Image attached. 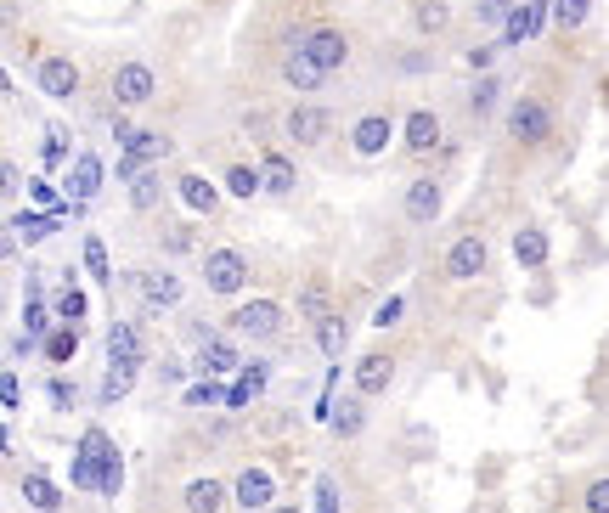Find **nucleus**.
Here are the masks:
<instances>
[{
	"label": "nucleus",
	"mask_w": 609,
	"mask_h": 513,
	"mask_svg": "<svg viewBox=\"0 0 609 513\" xmlns=\"http://www.w3.org/2000/svg\"><path fill=\"white\" fill-rule=\"evenodd\" d=\"M536 34V12L531 0H514V12H508V23H502V46H525Z\"/></svg>",
	"instance_id": "33"
},
{
	"label": "nucleus",
	"mask_w": 609,
	"mask_h": 513,
	"mask_svg": "<svg viewBox=\"0 0 609 513\" xmlns=\"http://www.w3.org/2000/svg\"><path fill=\"white\" fill-rule=\"evenodd\" d=\"M294 311H299V322H328L333 316V282L322 277V271H311V277L299 282V294H294Z\"/></svg>",
	"instance_id": "15"
},
{
	"label": "nucleus",
	"mask_w": 609,
	"mask_h": 513,
	"mask_svg": "<svg viewBox=\"0 0 609 513\" xmlns=\"http://www.w3.org/2000/svg\"><path fill=\"white\" fill-rule=\"evenodd\" d=\"M108 361H136V367L147 361V350H141V333H136L130 322H113V327H108Z\"/></svg>",
	"instance_id": "30"
},
{
	"label": "nucleus",
	"mask_w": 609,
	"mask_h": 513,
	"mask_svg": "<svg viewBox=\"0 0 609 513\" xmlns=\"http://www.w3.org/2000/svg\"><path fill=\"white\" fill-rule=\"evenodd\" d=\"M175 192H181V203H187L192 215H215L220 209V187L215 181H203V175H175Z\"/></svg>",
	"instance_id": "21"
},
{
	"label": "nucleus",
	"mask_w": 609,
	"mask_h": 513,
	"mask_svg": "<svg viewBox=\"0 0 609 513\" xmlns=\"http://www.w3.org/2000/svg\"><path fill=\"white\" fill-rule=\"evenodd\" d=\"M440 271H446V282H480L485 271H491V243H485L480 232L452 237V249H446Z\"/></svg>",
	"instance_id": "3"
},
{
	"label": "nucleus",
	"mask_w": 609,
	"mask_h": 513,
	"mask_svg": "<svg viewBox=\"0 0 609 513\" xmlns=\"http://www.w3.org/2000/svg\"><path fill=\"white\" fill-rule=\"evenodd\" d=\"M395 322H401V299H384L373 311V327H395Z\"/></svg>",
	"instance_id": "47"
},
{
	"label": "nucleus",
	"mask_w": 609,
	"mask_h": 513,
	"mask_svg": "<svg viewBox=\"0 0 609 513\" xmlns=\"http://www.w3.org/2000/svg\"><path fill=\"white\" fill-rule=\"evenodd\" d=\"M553 108H547L542 96H514L508 102V136L519 141V147H547L553 141Z\"/></svg>",
	"instance_id": "2"
},
{
	"label": "nucleus",
	"mask_w": 609,
	"mask_h": 513,
	"mask_svg": "<svg viewBox=\"0 0 609 513\" xmlns=\"http://www.w3.org/2000/svg\"><path fill=\"white\" fill-rule=\"evenodd\" d=\"M198 373H237L243 356L232 350V339H215V333H198Z\"/></svg>",
	"instance_id": "22"
},
{
	"label": "nucleus",
	"mask_w": 609,
	"mask_h": 513,
	"mask_svg": "<svg viewBox=\"0 0 609 513\" xmlns=\"http://www.w3.org/2000/svg\"><path fill=\"white\" fill-rule=\"evenodd\" d=\"M113 102H119V108H147V102H153L158 96V74L147 63H119L113 68Z\"/></svg>",
	"instance_id": "7"
},
{
	"label": "nucleus",
	"mask_w": 609,
	"mask_h": 513,
	"mask_svg": "<svg viewBox=\"0 0 609 513\" xmlns=\"http://www.w3.org/2000/svg\"><path fill=\"white\" fill-rule=\"evenodd\" d=\"M412 29H418L423 40L446 34L452 29V6H446V0H412Z\"/></svg>",
	"instance_id": "26"
},
{
	"label": "nucleus",
	"mask_w": 609,
	"mask_h": 513,
	"mask_svg": "<svg viewBox=\"0 0 609 513\" xmlns=\"http://www.w3.org/2000/svg\"><path fill=\"white\" fill-rule=\"evenodd\" d=\"M119 485H125V463H119V451L102 457V497H119Z\"/></svg>",
	"instance_id": "42"
},
{
	"label": "nucleus",
	"mask_w": 609,
	"mask_h": 513,
	"mask_svg": "<svg viewBox=\"0 0 609 513\" xmlns=\"http://www.w3.org/2000/svg\"><path fill=\"white\" fill-rule=\"evenodd\" d=\"M232 502L249 508V513L277 508V474H271V468H243V474L232 480Z\"/></svg>",
	"instance_id": "12"
},
{
	"label": "nucleus",
	"mask_w": 609,
	"mask_h": 513,
	"mask_svg": "<svg viewBox=\"0 0 609 513\" xmlns=\"http://www.w3.org/2000/svg\"><path fill=\"white\" fill-rule=\"evenodd\" d=\"M34 85H40V96H51V102H68V96H79L85 74H79L74 57H40V68H34Z\"/></svg>",
	"instance_id": "9"
},
{
	"label": "nucleus",
	"mask_w": 609,
	"mask_h": 513,
	"mask_svg": "<svg viewBox=\"0 0 609 513\" xmlns=\"http://www.w3.org/2000/svg\"><path fill=\"white\" fill-rule=\"evenodd\" d=\"M491 57H497V46H474L469 57H463V63H469L474 74H485V68H491Z\"/></svg>",
	"instance_id": "49"
},
{
	"label": "nucleus",
	"mask_w": 609,
	"mask_h": 513,
	"mask_svg": "<svg viewBox=\"0 0 609 513\" xmlns=\"http://www.w3.org/2000/svg\"><path fill=\"white\" fill-rule=\"evenodd\" d=\"M63 158H68V130L51 125L46 130V164H63Z\"/></svg>",
	"instance_id": "44"
},
{
	"label": "nucleus",
	"mask_w": 609,
	"mask_h": 513,
	"mask_svg": "<svg viewBox=\"0 0 609 513\" xmlns=\"http://www.w3.org/2000/svg\"><path fill=\"white\" fill-rule=\"evenodd\" d=\"M192 243H198V232H192V226H170V232H164V249H170V254H187Z\"/></svg>",
	"instance_id": "45"
},
{
	"label": "nucleus",
	"mask_w": 609,
	"mask_h": 513,
	"mask_svg": "<svg viewBox=\"0 0 609 513\" xmlns=\"http://www.w3.org/2000/svg\"><path fill=\"white\" fill-rule=\"evenodd\" d=\"M51 316H57V311H46V305H40V294L23 299V327H29V339H46V333H51Z\"/></svg>",
	"instance_id": "40"
},
{
	"label": "nucleus",
	"mask_w": 609,
	"mask_h": 513,
	"mask_svg": "<svg viewBox=\"0 0 609 513\" xmlns=\"http://www.w3.org/2000/svg\"><path fill=\"white\" fill-rule=\"evenodd\" d=\"M587 17H593V0H553V23H559L564 34H576Z\"/></svg>",
	"instance_id": "38"
},
{
	"label": "nucleus",
	"mask_w": 609,
	"mask_h": 513,
	"mask_svg": "<svg viewBox=\"0 0 609 513\" xmlns=\"http://www.w3.org/2000/svg\"><path fill=\"white\" fill-rule=\"evenodd\" d=\"M390 136H401V125H395L390 113H361L356 125H350V153H356V158L390 153Z\"/></svg>",
	"instance_id": "10"
},
{
	"label": "nucleus",
	"mask_w": 609,
	"mask_h": 513,
	"mask_svg": "<svg viewBox=\"0 0 609 513\" xmlns=\"http://www.w3.org/2000/svg\"><path fill=\"white\" fill-rule=\"evenodd\" d=\"M350 384H356V395H384V389L395 384V356H384V350H367V356L356 361V373H350Z\"/></svg>",
	"instance_id": "16"
},
{
	"label": "nucleus",
	"mask_w": 609,
	"mask_h": 513,
	"mask_svg": "<svg viewBox=\"0 0 609 513\" xmlns=\"http://www.w3.org/2000/svg\"><path fill=\"white\" fill-rule=\"evenodd\" d=\"M299 46L311 51V63L322 68V74H339L344 63H350V34L344 29H333V23H322V29H311Z\"/></svg>",
	"instance_id": "11"
},
{
	"label": "nucleus",
	"mask_w": 609,
	"mask_h": 513,
	"mask_svg": "<svg viewBox=\"0 0 609 513\" xmlns=\"http://www.w3.org/2000/svg\"><path fill=\"white\" fill-rule=\"evenodd\" d=\"M581 513H609V474L581 485Z\"/></svg>",
	"instance_id": "41"
},
{
	"label": "nucleus",
	"mask_w": 609,
	"mask_h": 513,
	"mask_svg": "<svg viewBox=\"0 0 609 513\" xmlns=\"http://www.w3.org/2000/svg\"><path fill=\"white\" fill-rule=\"evenodd\" d=\"M85 277H91V282H102V288H108V282H113L108 243H102V237H85Z\"/></svg>",
	"instance_id": "36"
},
{
	"label": "nucleus",
	"mask_w": 609,
	"mask_h": 513,
	"mask_svg": "<svg viewBox=\"0 0 609 513\" xmlns=\"http://www.w3.org/2000/svg\"><path fill=\"white\" fill-rule=\"evenodd\" d=\"M51 311H57V322H74L79 327V322H85V311H91V299H85V288H74V282H68Z\"/></svg>",
	"instance_id": "37"
},
{
	"label": "nucleus",
	"mask_w": 609,
	"mask_h": 513,
	"mask_svg": "<svg viewBox=\"0 0 609 513\" xmlns=\"http://www.w3.org/2000/svg\"><path fill=\"white\" fill-rule=\"evenodd\" d=\"M102 192V158L96 153H79L74 170H68V203H91Z\"/></svg>",
	"instance_id": "19"
},
{
	"label": "nucleus",
	"mask_w": 609,
	"mask_h": 513,
	"mask_svg": "<svg viewBox=\"0 0 609 513\" xmlns=\"http://www.w3.org/2000/svg\"><path fill=\"white\" fill-rule=\"evenodd\" d=\"M12 226H17V237H23V243L34 249V243H46V237L63 226V215H51V209H17Z\"/></svg>",
	"instance_id": "24"
},
{
	"label": "nucleus",
	"mask_w": 609,
	"mask_h": 513,
	"mask_svg": "<svg viewBox=\"0 0 609 513\" xmlns=\"http://www.w3.org/2000/svg\"><path fill=\"white\" fill-rule=\"evenodd\" d=\"M46 395H51V401H57V406H63V412H68V406H74V384H68L63 373H57V378H51V384H46Z\"/></svg>",
	"instance_id": "46"
},
{
	"label": "nucleus",
	"mask_w": 609,
	"mask_h": 513,
	"mask_svg": "<svg viewBox=\"0 0 609 513\" xmlns=\"http://www.w3.org/2000/svg\"><path fill=\"white\" fill-rule=\"evenodd\" d=\"M401 147L412 158L435 153V147H440V113L435 108H412V113H406V119H401Z\"/></svg>",
	"instance_id": "14"
},
{
	"label": "nucleus",
	"mask_w": 609,
	"mask_h": 513,
	"mask_svg": "<svg viewBox=\"0 0 609 513\" xmlns=\"http://www.w3.org/2000/svg\"><path fill=\"white\" fill-rule=\"evenodd\" d=\"M361 429H367V395H344V401H333V435L356 440Z\"/></svg>",
	"instance_id": "25"
},
{
	"label": "nucleus",
	"mask_w": 609,
	"mask_h": 513,
	"mask_svg": "<svg viewBox=\"0 0 609 513\" xmlns=\"http://www.w3.org/2000/svg\"><path fill=\"white\" fill-rule=\"evenodd\" d=\"M440 209H446L440 181H435V175H412V181H406V198H401V215L412 220V226H435Z\"/></svg>",
	"instance_id": "8"
},
{
	"label": "nucleus",
	"mask_w": 609,
	"mask_h": 513,
	"mask_svg": "<svg viewBox=\"0 0 609 513\" xmlns=\"http://www.w3.org/2000/svg\"><path fill=\"white\" fill-rule=\"evenodd\" d=\"M266 378H271V367H266V361H254V367H243V373H237V384L226 389V406H232V412H243V406H249L254 395H260V389H266Z\"/></svg>",
	"instance_id": "27"
},
{
	"label": "nucleus",
	"mask_w": 609,
	"mask_h": 513,
	"mask_svg": "<svg viewBox=\"0 0 609 513\" xmlns=\"http://www.w3.org/2000/svg\"><path fill=\"white\" fill-rule=\"evenodd\" d=\"M130 282H136V294L153 305V311H164V305H181V277L175 271H164V265H147V271H130Z\"/></svg>",
	"instance_id": "13"
},
{
	"label": "nucleus",
	"mask_w": 609,
	"mask_h": 513,
	"mask_svg": "<svg viewBox=\"0 0 609 513\" xmlns=\"http://www.w3.org/2000/svg\"><path fill=\"white\" fill-rule=\"evenodd\" d=\"M17 491H23V502H29L34 513H63V491H57V485H51L46 474H40V468H29Z\"/></svg>",
	"instance_id": "23"
},
{
	"label": "nucleus",
	"mask_w": 609,
	"mask_h": 513,
	"mask_svg": "<svg viewBox=\"0 0 609 513\" xmlns=\"http://www.w3.org/2000/svg\"><path fill=\"white\" fill-rule=\"evenodd\" d=\"M226 192L249 203V198H260V192H266V175L249 170V164H232V170H226Z\"/></svg>",
	"instance_id": "35"
},
{
	"label": "nucleus",
	"mask_w": 609,
	"mask_h": 513,
	"mask_svg": "<svg viewBox=\"0 0 609 513\" xmlns=\"http://www.w3.org/2000/svg\"><path fill=\"white\" fill-rule=\"evenodd\" d=\"M40 350H46V361H51V367H68V361H74V350H79V327H74V322L51 327L46 339H40Z\"/></svg>",
	"instance_id": "31"
},
{
	"label": "nucleus",
	"mask_w": 609,
	"mask_h": 513,
	"mask_svg": "<svg viewBox=\"0 0 609 513\" xmlns=\"http://www.w3.org/2000/svg\"><path fill=\"white\" fill-rule=\"evenodd\" d=\"M316 344H322V356H328V361H339V356H344V344H350V322L333 311L328 322H316Z\"/></svg>",
	"instance_id": "34"
},
{
	"label": "nucleus",
	"mask_w": 609,
	"mask_h": 513,
	"mask_svg": "<svg viewBox=\"0 0 609 513\" xmlns=\"http://www.w3.org/2000/svg\"><path fill=\"white\" fill-rule=\"evenodd\" d=\"M266 513H305L299 502H277V508H266Z\"/></svg>",
	"instance_id": "52"
},
{
	"label": "nucleus",
	"mask_w": 609,
	"mask_h": 513,
	"mask_svg": "<svg viewBox=\"0 0 609 513\" xmlns=\"http://www.w3.org/2000/svg\"><path fill=\"white\" fill-rule=\"evenodd\" d=\"M136 361H108V373H102V406H113L119 395H130V384H136Z\"/></svg>",
	"instance_id": "32"
},
{
	"label": "nucleus",
	"mask_w": 609,
	"mask_h": 513,
	"mask_svg": "<svg viewBox=\"0 0 609 513\" xmlns=\"http://www.w3.org/2000/svg\"><path fill=\"white\" fill-rule=\"evenodd\" d=\"M277 74H282V85H288V91H322V68L311 63V51L305 46H294V51H282V63H277Z\"/></svg>",
	"instance_id": "18"
},
{
	"label": "nucleus",
	"mask_w": 609,
	"mask_h": 513,
	"mask_svg": "<svg viewBox=\"0 0 609 513\" xmlns=\"http://www.w3.org/2000/svg\"><path fill=\"white\" fill-rule=\"evenodd\" d=\"M158 203H164V170H141L136 181H130V209H136V215H153Z\"/></svg>",
	"instance_id": "29"
},
{
	"label": "nucleus",
	"mask_w": 609,
	"mask_h": 513,
	"mask_svg": "<svg viewBox=\"0 0 609 513\" xmlns=\"http://www.w3.org/2000/svg\"><path fill=\"white\" fill-rule=\"evenodd\" d=\"M170 153H175V141L164 130H136L125 141V153H119V181H136L141 170H153L158 158H170Z\"/></svg>",
	"instance_id": "6"
},
{
	"label": "nucleus",
	"mask_w": 609,
	"mask_h": 513,
	"mask_svg": "<svg viewBox=\"0 0 609 513\" xmlns=\"http://www.w3.org/2000/svg\"><path fill=\"white\" fill-rule=\"evenodd\" d=\"M316 497H322V502H316V513H339V497H333L328 480H322V491H316Z\"/></svg>",
	"instance_id": "50"
},
{
	"label": "nucleus",
	"mask_w": 609,
	"mask_h": 513,
	"mask_svg": "<svg viewBox=\"0 0 609 513\" xmlns=\"http://www.w3.org/2000/svg\"><path fill=\"white\" fill-rule=\"evenodd\" d=\"M508 12H514V0H474L480 23H508Z\"/></svg>",
	"instance_id": "43"
},
{
	"label": "nucleus",
	"mask_w": 609,
	"mask_h": 513,
	"mask_svg": "<svg viewBox=\"0 0 609 513\" xmlns=\"http://www.w3.org/2000/svg\"><path fill=\"white\" fill-rule=\"evenodd\" d=\"M514 260L525 265V271H542L547 265V232L542 226H519L514 232Z\"/></svg>",
	"instance_id": "28"
},
{
	"label": "nucleus",
	"mask_w": 609,
	"mask_h": 513,
	"mask_svg": "<svg viewBox=\"0 0 609 513\" xmlns=\"http://www.w3.org/2000/svg\"><path fill=\"white\" fill-rule=\"evenodd\" d=\"M497 91H502V79L497 74H480L469 85V113H480V119H485V113L497 108Z\"/></svg>",
	"instance_id": "39"
},
{
	"label": "nucleus",
	"mask_w": 609,
	"mask_h": 513,
	"mask_svg": "<svg viewBox=\"0 0 609 513\" xmlns=\"http://www.w3.org/2000/svg\"><path fill=\"white\" fill-rule=\"evenodd\" d=\"M226 502H232V485L215 480V474H203L181 491V513H226Z\"/></svg>",
	"instance_id": "17"
},
{
	"label": "nucleus",
	"mask_w": 609,
	"mask_h": 513,
	"mask_svg": "<svg viewBox=\"0 0 609 513\" xmlns=\"http://www.w3.org/2000/svg\"><path fill=\"white\" fill-rule=\"evenodd\" d=\"M249 254L243 249H209L203 254V288L209 294H243L249 288Z\"/></svg>",
	"instance_id": "4"
},
{
	"label": "nucleus",
	"mask_w": 609,
	"mask_h": 513,
	"mask_svg": "<svg viewBox=\"0 0 609 513\" xmlns=\"http://www.w3.org/2000/svg\"><path fill=\"white\" fill-rule=\"evenodd\" d=\"M215 401H220L215 384H192V389H187V406H215Z\"/></svg>",
	"instance_id": "48"
},
{
	"label": "nucleus",
	"mask_w": 609,
	"mask_h": 513,
	"mask_svg": "<svg viewBox=\"0 0 609 513\" xmlns=\"http://www.w3.org/2000/svg\"><path fill=\"white\" fill-rule=\"evenodd\" d=\"M0 389H6V406H23V384H17V373H6V384H0Z\"/></svg>",
	"instance_id": "51"
},
{
	"label": "nucleus",
	"mask_w": 609,
	"mask_h": 513,
	"mask_svg": "<svg viewBox=\"0 0 609 513\" xmlns=\"http://www.w3.org/2000/svg\"><path fill=\"white\" fill-rule=\"evenodd\" d=\"M260 175H266V192H271V198H294L299 170H294V158H288V153H277V147H271V153L260 158Z\"/></svg>",
	"instance_id": "20"
},
{
	"label": "nucleus",
	"mask_w": 609,
	"mask_h": 513,
	"mask_svg": "<svg viewBox=\"0 0 609 513\" xmlns=\"http://www.w3.org/2000/svg\"><path fill=\"white\" fill-rule=\"evenodd\" d=\"M282 136L294 141V147H305V153H316V147L333 136V113L316 108V102H294L288 119H282Z\"/></svg>",
	"instance_id": "5"
},
{
	"label": "nucleus",
	"mask_w": 609,
	"mask_h": 513,
	"mask_svg": "<svg viewBox=\"0 0 609 513\" xmlns=\"http://www.w3.org/2000/svg\"><path fill=\"white\" fill-rule=\"evenodd\" d=\"M282 327H288V311H282L277 299H243V305L226 311V333H232V339L266 344V339H277Z\"/></svg>",
	"instance_id": "1"
}]
</instances>
